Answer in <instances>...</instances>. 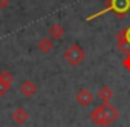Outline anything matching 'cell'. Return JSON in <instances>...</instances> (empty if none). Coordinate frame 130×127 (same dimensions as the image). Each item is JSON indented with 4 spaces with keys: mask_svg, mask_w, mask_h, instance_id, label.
I'll return each instance as SVG.
<instances>
[{
    "mask_svg": "<svg viewBox=\"0 0 130 127\" xmlns=\"http://www.w3.org/2000/svg\"><path fill=\"white\" fill-rule=\"evenodd\" d=\"M118 118L119 110L110 101H101V104L90 112V121L98 127H109Z\"/></svg>",
    "mask_w": 130,
    "mask_h": 127,
    "instance_id": "cell-1",
    "label": "cell"
},
{
    "mask_svg": "<svg viewBox=\"0 0 130 127\" xmlns=\"http://www.w3.org/2000/svg\"><path fill=\"white\" fill-rule=\"evenodd\" d=\"M128 11H130V0H109V2H107V6H106L104 9H101V11H98V12L89 15L86 20H87V22L95 20V19H98V17H101V15H104V14H107V12H113V14H116V17L124 19Z\"/></svg>",
    "mask_w": 130,
    "mask_h": 127,
    "instance_id": "cell-2",
    "label": "cell"
},
{
    "mask_svg": "<svg viewBox=\"0 0 130 127\" xmlns=\"http://www.w3.org/2000/svg\"><path fill=\"white\" fill-rule=\"evenodd\" d=\"M63 57H64V60H66L71 66L77 68V66H80L81 63L84 61V58H86V52H84V49H83L78 43H74V44H71L69 47L64 49Z\"/></svg>",
    "mask_w": 130,
    "mask_h": 127,
    "instance_id": "cell-3",
    "label": "cell"
},
{
    "mask_svg": "<svg viewBox=\"0 0 130 127\" xmlns=\"http://www.w3.org/2000/svg\"><path fill=\"white\" fill-rule=\"evenodd\" d=\"M75 101L78 103V106H81V107H87V106L92 104V101H93V95H92V92H90L87 87H81V89L78 90L77 97H75Z\"/></svg>",
    "mask_w": 130,
    "mask_h": 127,
    "instance_id": "cell-4",
    "label": "cell"
},
{
    "mask_svg": "<svg viewBox=\"0 0 130 127\" xmlns=\"http://www.w3.org/2000/svg\"><path fill=\"white\" fill-rule=\"evenodd\" d=\"M115 40H116V46H118V51L122 54V55H130V43L125 40L124 37V31H118V34L115 35Z\"/></svg>",
    "mask_w": 130,
    "mask_h": 127,
    "instance_id": "cell-5",
    "label": "cell"
},
{
    "mask_svg": "<svg viewBox=\"0 0 130 127\" xmlns=\"http://www.w3.org/2000/svg\"><path fill=\"white\" fill-rule=\"evenodd\" d=\"M20 92H22V95H25V97H34L37 92H38V86L32 81V80H26V81H23L22 84H20Z\"/></svg>",
    "mask_w": 130,
    "mask_h": 127,
    "instance_id": "cell-6",
    "label": "cell"
},
{
    "mask_svg": "<svg viewBox=\"0 0 130 127\" xmlns=\"http://www.w3.org/2000/svg\"><path fill=\"white\" fill-rule=\"evenodd\" d=\"M28 119H29V113H28L26 109H23V107H17V109L12 112V121H14L15 124L23 125Z\"/></svg>",
    "mask_w": 130,
    "mask_h": 127,
    "instance_id": "cell-7",
    "label": "cell"
},
{
    "mask_svg": "<svg viewBox=\"0 0 130 127\" xmlns=\"http://www.w3.org/2000/svg\"><path fill=\"white\" fill-rule=\"evenodd\" d=\"M37 47H38L40 52H43V54H49V52L54 49V40H52L51 37H43V38H40Z\"/></svg>",
    "mask_w": 130,
    "mask_h": 127,
    "instance_id": "cell-8",
    "label": "cell"
},
{
    "mask_svg": "<svg viewBox=\"0 0 130 127\" xmlns=\"http://www.w3.org/2000/svg\"><path fill=\"white\" fill-rule=\"evenodd\" d=\"M64 32H66V29H64L61 25H58V23H54L49 28V37L52 40H61L64 37Z\"/></svg>",
    "mask_w": 130,
    "mask_h": 127,
    "instance_id": "cell-9",
    "label": "cell"
},
{
    "mask_svg": "<svg viewBox=\"0 0 130 127\" xmlns=\"http://www.w3.org/2000/svg\"><path fill=\"white\" fill-rule=\"evenodd\" d=\"M98 98L101 101H110L113 98V90L109 87V86H103L100 90H98Z\"/></svg>",
    "mask_w": 130,
    "mask_h": 127,
    "instance_id": "cell-10",
    "label": "cell"
},
{
    "mask_svg": "<svg viewBox=\"0 0 130 127\" xmlns=\"http://www.w3.org/2000/svg\"><path fill=\"white\" fill-rule=\"evenodd\" d=\"M0 81L2 83H5L6 86H12V83H14V75L9 72V71H2L0 72Z\"/></svg>",
    "mask_w": 130,
    "mask_h": 127,
    "instance_id": "cell-11",
    "label": "cell"
},
{
    "mask_svg": "<svg viewBox=\"0 0 130 127\" xmlns=\"http://www.w3.org/2000/svg\"><path fill=\"white\" fill-rule=\"evenodd\" d=\"M9 89H11L9 86H6L5 83H2V81H0V98H2V97H5V95H6V92H8Z\"/></svg>",
    "mask_w": 130,
    "mask_h": 127,
    "instance_id": "cell-12",
    "label": "cell"
},
{
    "mask_svg": "<svg viewBox=\"0 0 130 127\" xmlns=\"http://www.w3.org/2000/svg\"><path fill=\"white\" fill-rule=\"evenodd\" d=\"M121 65L124 66V69H125V71H128V72H130V55H125V57H124V60H122Z\"/></svg>",
    "mask_w": 130,
    "mask_h": 127,
    "instance_id": "cell-13",
    "label": "cell"
},
{
    "mask_svg": "<svg viewBox=\"0 0 130 127\" xmlns=\"http://www.w3.org/2000/svg\"><path fill=\"white\" fill-rule=\"evenodd\" d=\"M122 31H124V37H125V40L130 43V26L125 28V29H122Z\"/></svg>",
    "mask_w": 130,
    "mask_h": 127,
    "instance_id": "cell-14",
    "label": "cell"
},
{
    "mask_svg": "<svg viewBox=\"0 0 130 127\" xmlns=\"http://www.w3.org/2000/svg\"><path fill=\"white\" fill-rule=\"evenodd\" d=\"M9 5V0H0V9H5Z\"/></svg>",
    "mask_w": 130,
    "mask_h": 127,
    "instance_id": "cell-15",
    "label": "cell"
}]
</instances>
